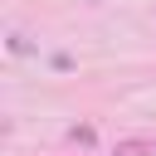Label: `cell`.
Segmentation results:
<instances>
[{"mask_svg": "<svg viewBox=\"0 0 156 156\" xmlns=\"http://www.w3.org/2000/svg\"><path fill=\"white\" fill-rule=\"evenodd\" d=\"M10 54H34V44H29L24 34H10Z\"/></svg>", "mask_w": 156, "mask_h": 156, "instance_id": "6da1fadb", "label": "cell"}]
</instances>
